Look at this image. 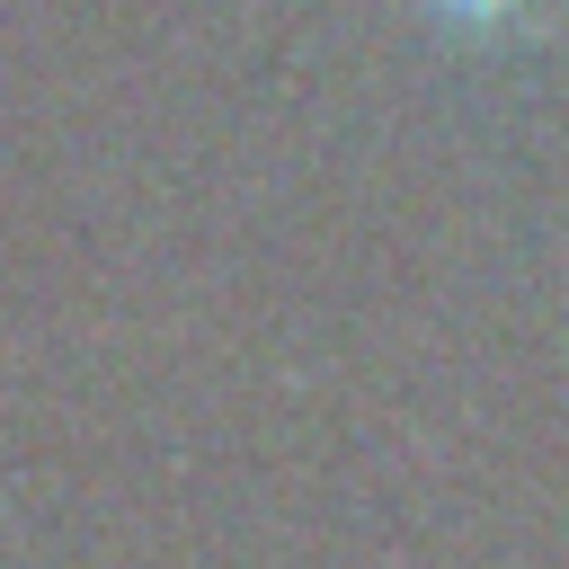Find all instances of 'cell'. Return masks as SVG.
<instances>
[{
  "label": "cell",
  "instance_id": "obj_1",
  "mask_svg": "<svg viewBox=\"0 0 569 569\" xmlns=\"http://www.w3.org/2000/svg\"><path fill=\"white\" fill-rule=\"evenodd\" d=\"M436 18H453V27H516L533 0H427Z\"/></svg>",
  "mask_w": 569,
  "mask_h": 569
}]
</instances>
